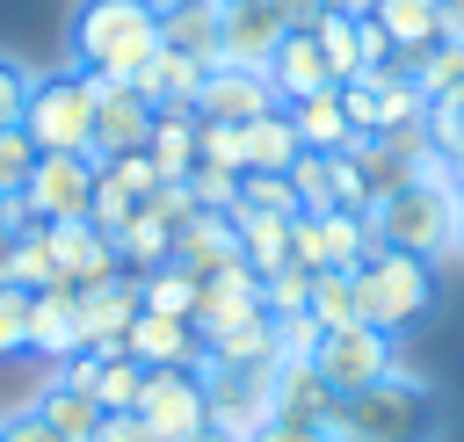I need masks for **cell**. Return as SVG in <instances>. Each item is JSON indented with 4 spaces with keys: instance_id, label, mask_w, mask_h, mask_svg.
<instances>
[{
    "instance_id": "1",
    "label": "cell",
    "mask_w": 464,
    "mask_h": 442,
    "mask_svg": "<svg viewBox=\"0 0 464 442\" xmlns=\"http://www.w3.org/2000/svg\"><path fill=\"white\" fill-rule=\"evenodd\" d=\"M377 246L420 254V261H450L457 254V188H450V159H428L413 181H399L392 196H377L370 210Z\"/></svg>"
},
{
    "instance_id": "2",
    "label": "cell",
    "mask_w": 464,
    "mask_h": 442,
    "mask_svg": "<svg viewBox=\"0 0 464 442\" xmlns=\"http://www.w3.org/2000/svg\"><path fill=\"white\" fill-rule=\"evenodd\" d=\"M326 435L334 442H435L442 435V406H435V391L413 370H392V377L334 399Z\"/></svg>"
},
{
    "instance_id": "3",
    "label": "cell",
    "mask_w": 464,
    "mask_h": 442,
    "mask_svg": "<svg viewBox=\"0 0 464 442\" xmlns=\"http://www.w3.org/2000/svg\"><path fill=\"white\" fill-rule=\"evenodd\" d=\"M65 43L80 72H109L130 87L138 65L160 51V0H80Z\"/></svg>"
},
{
    "instance_id": "4",
    "label": "cell",
    "mask_w": 464,
    "mask_h": 442,
    "mask_svg": "<svg viewBox=\"0 0 464 442\" xmlns=\"http://www.w3.org/2000/svg\"><path fill=\"white\" fill-rule=\"evenodd\" d=\"M355 304H362V326L406 333L413 319L435 312V261L399 254V246H377V254L355 268Z\"/></svg>"
},
{
    "instance_id": "5",
    "label": "cell",
    "mask_w": 464,
    "mask_h": 442,
    "mask_svg": "<svg viewBox=\"0 0 464 442\" xmlns=\"http://www.w3.org/2000/svg\"><path fill=\"white\" fill-rule=\"evenodd\" d=\"M22 130H29L36 152H94V94H87V72L80 65L36 72L29 109H22Z\"/></svg>"
},
{
    "instance_id": "6",
    "label": "cell",
    "mask_w": 464,
    "mask_h": 442,
    "mask_svg": "<svg viewBox=\"0 0 464 442\" xmlns=\"http://www.w3.org/2000/svg\"><path fill=\"white\" fill-rule=\"evenodd\" d=\"M94 174H102L94 152H36V167H29L22 196H14L22 225H72V217H87Z\"/></svg>"
},
{
    "instance_id": "7",
    "label": "cell",
    "mask_w": 464,
    "mask_h": 442,
    "mask_svg": "<svg viewBox=\"0 0 464 442\" xmlns=\"http://www.w3.org/2000/svg\"><path fill=\"white\" fill-rule=\"evenodd\" d=\"M312 370L326 377L334 399H348V391H362V384H377V377L399 370V333H377V326H362V319H355V326H334V333H319Z\"/></svg>"
},
{
    "instance_id": "8",
    "label": "cell",
    "mask_w": 464,
    "mask_h": 442,
    "mask_svg": "<svg viewBox=\"0 0 464 442\" xmlns=\"http://www.w3.org/2000/svg\"><path fill=\"white\" fill-rule=\"evenodd\" d=\"M130 413L160 442H203L210 435V384H203V370H145V391Z\"/></svg>"
},
{
    "instance_id": "9",
    "label": "cell",
    "mask_w": 464,
    "mask_h": 442,
    "mask_svg": "<svg viewBox=\"0 0 464 442\" xmlns=\"http://www.w3.org/2000/svg\"><path fill=\"white\" fill-rule=\"evenodd\" d=\"M377 254V232L362 210H297L290 217V261H304L312 275L319 268H362Z\"/></svg>"
},
{
    "instance_id": "10",
    "label": "cell",
    "mask_w": 464,
    "mask_h": 442,
    "mask_svg": "<svg viewBox=\"0 0 464 442\" xmlns=\"http://www.w3.org/2000/svg\"><path fill=\"white\" fill-rule=\"evenodd\" d=\"M203 384H210V435H225V442H254V435L276 420L268 370H218V362H203Z\"/></svg>"
},
{
    "instance_id": "11",
    "label": "cell",
    "mask_w": 464,
    "mask_h": 442,
    "mask_svg": "<svg viewBox=\"0 0 464 442\" xmlns=\"http://www.w3.org/2000/svg\"><path fill=\"white\" fill-rule=\"evenodd\" d=\"M87 94H94V159H123V152H145L152 138V101L109 72H87Z\"/></svg>"
},
{
    "instance_id": "12",
    "label": "cell",
    "mask_w": 464,
    "mask_h": 442,
    "mask_svg": "<svg viewBox=\"0 0 464 442\" xmlns=\"http://www.w3.org/2000/svg\"><path fill=\"white\" fill-rule=\"evenodd\" d=\"M290 36L283 0H225V36H218V65H268L276 43Z\"/></svg>"
},
{
    "instance_id": "13",
    "label": "cell",
    "mask_w": 464,
    "mask_h": 442,
    "mask_svg": "<svg viewBox=\"0 0 464 442\" xmlns=\"http://www.w3.org/2000/svg\"><path fill=\"white\" fill-rule=\"evenodd\" d=\"M44 239H51L58 283H72V290H94V283L123 275V268H116V239H109L102 225H87V217H72V225H44Z\"/></svg>"
},
{
    "instance_id": "14",
    "label": "cell",
    "mask_w": 464,
    "mask_h": 442,
    "mask_svg": "<svg viewBox=\"0 0 464 442\" xmlns=\"http://www.w3.org/2000/svg\"><path fill=\"white\" fill-rule=\"evenodd\" d=\"M246 319H268V312H261V275L239 261V268H225V275H210V283L196 290L188 326H196L203 341H218V333H232V326H246Z\"/></svg>"
},
{
    "instance_id": "15",
    "label": "cell",
    "mask_w": 464,
    "mask_h": 442,
    "mask_svg": "<svg viewBox=\"0 0 464 442\" xmlns=\"http://www.w3.org/2000/svg\"><path fill=\"white\" fill-rule=\"evenodd\" d=\"M174 268L196 275V283L239 268V225H232V210H196V217L174 232Z\"/></svg>"
},
{
    "instance_id": "16",
    "label": "cell",
    "mask_w": 464,
    "mask_h": 442,
    "mask_svg": "<svg viewBox=\"0 0 464 442\" xmlns=\"http://www.w3.org/2000/svg\"><path fill=\"white\" fill-rule=\"evenodd\" d=\"M130 319H138V275H109V283L80 290V341L94 355H123Z\"/></svg>"
},
{
    "instance_id": "17",
    "label": "cell",
    "mask_w": 464,
    "mask_h": 442,
    "mask_svg": "<svg viewBox=\"0 0 464 442\" xmlns=\"http://www.w3.org/2000/svg\"><path fill=\"white\" fill-rule=\"evenodd\" d=\"M80 348H87V341H80V290H72V283L29 290V348H22V355L65 362V355H80Z\"/></svg>"
},
{
    "instance_id": "18",
    "label": "cell",
    "mask_w": 464,
    "mask_h": 442,
    "mask_svg": "<svg viewBox=\"0 0 464 442\" xmlns=\"http://www.w3.org/2000/svg\"><path fill=\"white\" fill-rule=\"evenodd\" d=\"M123 355L145 362V370H203V333H196L188 319H167V312H145V304H138Z\"/></svg>"
},
{
    "instance_id": "19",
    "label": "cell",
    "mask_w": 464,
    "mask_h": 442,
    "mask_svg": "<svg viewBox=\"0 0 464 442\" xmlns=\"http://www.w3.org/2000/svg\"><path fill=\"white\" fill-rule=\"evenodd\" d=\"M261 109H283V101H276L268 72H254V65H210V72H203V87H196V116L254 123Z\"/></svg>"
},
{
    "instance_id": "20",
    "label": "cell",
    "mask_w": 464,
    "mask_h": 442,
    "mask_svg": "<svg viewBox=\"0 0 464 442\" xmlns=\"http://www.w3.org/2000/svg\"><path fill=\"white\" fill-rule=\"evenodd\" d=\"M261 72H268V87H276V101H283V109H290V101H304V94H319V87H334L326 51H319V36H312V29H290Z\"/></svg>"
},
{
    "instance_id": "21",
    "label": "cell",
    "mask_w": 464,
    "mask_h": 442,
    "mask_svg": "<svg viewBox=\"0 0 464 442\" xmlns=\"http://www.w3.org/2000/svg\"><path fill=\"white\" fill-rule=\"evenodd\" d=\"M218 36H225V0H160V43L167 51L218 65Z\"/></svg>"
},
{
    "instance_id": "22",
    "label": "cell",
    "mask_w": 464,
    "mask_h": 442,
    "mask_svg": "<svg viewBox=\"0 0 464 442\" xmlns=\"http://www.w3.org/2000/svg\"><path fill=\"white\" fill-rule=\"evenodd\" d=\"M203 72H210L203 58H188V51H167V43H160V51L138 65V80H130V87H138L152 109H196V87H203Z\"/></svg>"
},
{
    "instance_id": "23",
    "label": "cell",
    "mask_w": 464,
    "mask_h": 442,
    "mask_svg": "<svg viewBox=\"0 0 464 442\" xmlns=\"http://www.w3.org/2000/svg\"><path fill=\"white\" fill-rule=\"evenodd\" d=\"M268 399H276V420H304V428H326L334 420V391L312 362H276L268 370Z\"/></svg>"
},
{
    "instance_id": "24",
    "label": "cell",
    "mask_w": 464,
    "mask_h": 442,
    "mask_svg": "<svg viewBox=\"0 0 464 442\" xmlns=\"http://www.w3.org/2000/svg\"><path fill=\"white\" fill-rule=\"evenodd\" d=\"M290 130H297L304 152H348V145H355V123H348V109H341V87H319V94L290 101Z\"/></svg>"
},
{
    "instance_id": "25",
    "label": "cell",
    "mask_w": 464,
    "mask_h": 442,
    "mask_svg": "<svg viewBox=\"0 0 464 442\" xmlns=\"http://www.w3.org/2000/svg\"><path fill=\"white\" fill-rule=\"evenodd\" d=\"M377 22H384V36L399 43V65L413 72V58L420 51H435L442 43V0H377L370 7Z\"/></svg>"
},
{
    "instance_id": "26",
    "label": "cell",
    "mask_w": 464,
    "mask_h": 442,
    "mask_svg": "<svg viewBox=\"0 0 464 442\" xmlns=\"http://www.w3.org/2000/svg\"><path fill=\"white\" fill-rule=\"evenodd\" d=\"M239 138H246V174H290V159L304 152L290 130V109H261L254 123H239Z\"/></svg>"
},
{
    "instance_id": "27",
    "label": "cell",
    "mask_w": 464,
    "mask_h": 442,
    "mask_svg": "<svg viewBox=\"0 0 464 442\" xmlns=\"http://www.w3.org/2000/svg\"><path fill=\"white\" fill-rule=\"evenodd\" d=\"M109 239H116V268H123V275H152V268L174 261V225H160L152 210H138V217L116 225Z\"/></svg>"
},
{
    "instance_id": "28",
    "label": "cell",
    "mask_w": 464,
    "mask_h": 442,
    "mask_svg": "<svg viewBox=\"0 0 464 442\" xmlns=\"http://www.w3.org/2000/svg\"><path fill=\"white\" fill-rule=\"evenodd\" d=\"M145 159L160 167V181H181L196 167V109H160L152 138H145Z\"/></svg>"
},
{
    "instance_id": "29",
    "label": "cell",
    "mask_w": 464,
    "mask_h": 442,
    "mask_svg": "<svg viewBox=\"0 0 464 442\" xmlns=\"http://www.w3.org/2000/svg\"><path fill=\"white\" fill-rule=\"evenodd\" d=\"M232 225H239V261H246L254 275H268V268H283V261H290V217L232 210Z\"/></svg>"
},
{
    "instance_id": "30",
    "label": "cell",
    "mask_w": 464,
    "mask_h": 442,
    "mask_svg": "<svg viewBox=\"0 0 464 442\" xmlns=\"http://www.w3.org/2000/svg\"><path fill=\"white\" fill-rule=\"evenodd\" d=\"M413 80H420V94H428V109H442V101H464V43H435V51H420L413 58Z\"/></svg>"
},
{
    "instance_id": "31",
    "label": "cell",
    "mask_w": 464,
    "mask_h": 442,
    "mask_svg": "<svg viewBox=\"0 0 464 442\" xmlns=\"http://www.w3.org/2000/svg\"><path fill=\"white\" fill-rule=\"evenodd\" d=\"M7 283H22V290H44V283H58V261H51V239H44V225H14V239H7Z\"/></svg>"
},
{
    "instance_id": "32",
    "label": "cell",
    "mask_w": 464,
    "mask_h": 442,
    "mask_svg": "<svg viewBox=\"0 0 464 442\" xmlns=\"http://www.w3.org/2000/svg\"><path fill=\"white\" fill-rule=\"evenodd\" d=\"M312 319H319V333L362 319V304H355V268H319V275H312Z\"/></svg>"
},
{
    "instance_id": "33",
    "label": "cell",
    "mask_w": 464,
    "mask_h": 442,
    "mask_svg": "<svg viewBox=\"0 0 464 442\" xmlns=\"http://www.w3.org/2000/svg\"><path fill=\"white\" fill-rule=\"evenodd\" d=\"M36 413H44L65 442H87V435L102 428V406H94L87 391H65V384H44V391H36Z\"/></svg>"
},
{
    "instance_id": "34",
    "label": "cell",
    "mask_w": 464,
    "mask_h": 442,
    "mask_svg": "<svg viewBox=\"0 0 464 442\" xmlns=\"http://www.w3.org/2000/svg\"><path fill=\"white\" fill-rule=\"evenodd\" d=\"M312 36H319V51H326V72H334V87H348V80L362 72V51H355V14L326 7V14L312 22Z\"/></svg>"
},
{
    "instance_id": "35",
    "label": "cell",
    "mask_w": 464,
    "mask_h": 442,
    "mask_svg": "<svg viewBox=\"0 0 464 442\" xmlns=\"http://www.w3.org/2000/svg\"><path fill=\"white\" fill-rule=\"evenodd\" d=\"M196 290H203V283L181 275L174 261L152 268V275H138V304H145V312H167V319H188V312H196Z\"/></svg>"
},
{
    "instance_id": "36",
    "label": "cell",
    "mask_w": 464,
    "mask_h": 442,
    "mask_svg": "<svg viewBox=\"0 0 464 442\" xmlns=\"http://www.w3.org/2000/svg\"><path fill=\"white\" fill-rule=\"evenodd\" d=\"M261 312H268V319H297V312H312V268H304V261L268 268V275H261Z\"/></svg>"
},
{
    "instance_id": "37",
    "label": "cell",
    "mask_w": 464,
    "mask_h": 442,
    "mask_svg": "<svg viewBox=\"0 0 464 442\" xmlns=\"http://www.w3.org/2000/svg\"><path fill=\"white\" fill-rule=\"evenodd\" d=\"M290 188H297V210H341V196H334V152H297L290 159Z\"/></svg>"
},
{
    "instance_id": "38",
    "label": "cell",
    "mask_w": 464,
    "mask_h": 442,
    "mask_svg": "<svg viewBox=\"0 0 464 442\" xmlns=\"http://www.w3.org/2000/svg\"><path fill=\"white\" fill-rule=\"evenodd\" d=\"M196 159H203V167H232V174H246V138H239V123H225V116H196Z\"/></svg>"
},
{
    "instance_id": "39",
    "label": "cell",
    "mask_w": 464,
    "mask_h": 442,
    "mask_svg": "<svg viewBox=\"0 0 464 442\" xmlns=\"http://www.w3.org/2000/svg\"><path fill=\"white\" fill-rule=\"evenodd\" d=\"M232 210H254V217H297V188L290 174H239V203Z\"/></svg>"
},
{
    "instance_id": "40",
    "label": "cell",
    "mask_w": 464,
    "mask_h": 442,
    "mask_svg": "<svg viewBox=\"0 0 464 442\" xmlns=\"http://www.w3.org/2000/svg\"><path fill=\"white\" fill-rule=\"evenodd\" d=\"M138 391H145V362L109 355V362H102V377H94V406H102V413H130V406H138Z\"/></svg>"
},
{
    "instance_id": "41",
    "label": "cell",
    "mask_w": 464,
    "mask_h": 442,
    "mask_svg": "<svg viewBox=\"0 0 464 442\" xmlns=\"http://www.w3.org/2000/svg\"><path fill=\"white\" fill-rule=\"evenodd\" d=\"M138 210H145V203H138V196H130V188H123V181H116L109 167H102V174H94V203H87V225L116 232V225H130Z\"/></svg>"
},
{
    "instance_id": "42",
    "label": "cell",
    "mask_w": 464,
    "mask_h": 442,
    "mask_svg": "<svg viewBox=\"0 0 464 442\" xmlns=\"http://www.w3.org/2000/svg\"><path fill=\"white\" fill-rule=\"evenodd\" d=\"M181 181H188L196 210H232V203H239V174H232V167H203V159H196Z\"/></svg>"
},
{
    "instance_id": "43",
    "label": "cell",
    "mask_w": 464,
    "mask_h": 442,
    "mask_svg": "<svg viewBox=\"0 0 464 442\" xmlns=\"http://www.w3.org/2000/svg\"><path fill=\"white\" fill-rule=\"evenodd\" d=\"M29 167H36V145H29L22 123H7V130H0V196H22Z\"/></svg>"
},
{
    "instance_id": "44",
    "label": "cell",
    "mask_w": 464,
    "mask_h": 442,
    "mask_svg": "<svg viewBox=\"0 0 464 442\" xmlns=\"http://www.w3.org/2000/svg\"><path fill=\"white\" fill-rule=\"evenodd\" d=\"M22 348H29V290L0 283V355H22Z\"/></svg>"
},
{
    "instance_id": "45",
    "label": "cell",
    "mask_w": 464,
    "mask_h": 442,
    "mask_svg": "<svg viewBox=\"0 0 464 442\" xmlns=\"http://www.w3.org/2000/svg\"><path fill=\"white\" fill-rule=\"evenodd\" d=\"M29 87H36V72H29L14 51H0V130H7V123H22V109H29Z\"/></svg>"
},
{
    "instance_id": "46",
    "label": "cell",
    "mask_w": 464,
    "mask_h": 442,
    "mask_svg": "<svg viewBox=\"0 0 464 442\" xmlns=\"http://www.w3.org/2000/svg\"><path fill=\"white\" fill-rule=\"evenodd\" d=\"M102 167H109V174H116V181H123L138 203H152V188H160V167H152L145 152H123V159H102Z\"/></svg>"
},
{
    "instance_id": "47",
    "label": "cell",
    "mask_w": 464,
    "mask_h": 442,
    "mask_svg": "<svg viewBox=\"0 0 464 442\" xmlns=\"http://www.w3.org/2000/svg\"><path fill=\"white\" fill-rule=\"evenodd\" d=\"M0 442H65V435H58L36 406H22V413H7V420H0Z\"/></svg>"
},
{
    "instance_id": "48",
    "label": "cell",
    "mask_w": 464,
    "mask_h": 442,
    "mask_svg": "<svg viewBox=\"0 0 464 442\" xmlns=\"http://www.w3.org/2000/svg\"><path fill=\"white\" fill-rule=\"evenodd\" d=\"M87 442H160V435H152L138 413H102V428H94Z\"/></svg>"
},
{
    "instance_id": "49",
    "label": "cell",
    "mask_w": 464,
    "mask_h": 442,
    "mask_svg": "<svg viewBox=\"0 0 464 442\" xmlns=\"http://www.w3.org/2000/svg\"><path fill=\"white\" fill-rule=\"evenodd\" d=\"M254 442H334V435L326 428H304V420H268Z\"/></svg>"
},
{
    "instance_id": "50",
    "label": "cell",
    "mask_w": 464,
    "mask_h": 442,
    "mask_svg": "<svg viewBox=\"0 0 464 442\" xmlns=\"http://www.w3.org/2000/svg\"><path fill=\"white\" fill-rule=\"evenodd\" d=\"M283 14H290V29H312L326 14V0H283Z\"/></svg>"
},
{
    "instance_id": "51",
    "label": "cell",
    "mask_w": 464,
    "mask_h": 442,
    "mask_svg": "<svg viewBox=\"0 0 464 442\" xmlns=\"http://www.w3.org/2000/svg\"><path fill=\"white\" fill-rule=\"evenodd\" d=\"M7 225H22V210H14V196H0V232H7Z\"/></svg>"
},
{
    "instance_id": "52",
    "label": "cell",
    "mask_w": 464,
    "mask_h": 442,
    "mask_svg": "<svg viewBox=\"0 0 464 442\" xmlns=\"http://www.w3.org/2000/svg\"><path fill=\"white\" fill-rule=\"evenodd\" d=\"M326 7H341V14H370L377 0H326Z\"/></svg>"
},
{
    "instance_id": "53",
    "label": "cell",
    "mask_w": 464,
    "mask_h": 442,
    "mask_svg": "<svg viewBox=\"0 0 464 442\" xmlns=\"http://www.w3.org/2000/svg\"><path fill=\"white\" fill-rule=\"evenodd\" d=\"M7 239H14V225H7V232H0V283H7Z\"/></svg>"
},
{
    "instance_id": "54",
    "label": "cell",
    "mask_w": 464,
    "mask_h": 442,
    "mask_svg": "<svg viewBox=\"0 0 464 442\" xmlns=\"http://www.w3.org/2000/svg\"><path fill=\"white\" fill-rule=\"evenodd\" d=\"M203 442H225V435H203Z\"/></svg>"
}]
</instances>
